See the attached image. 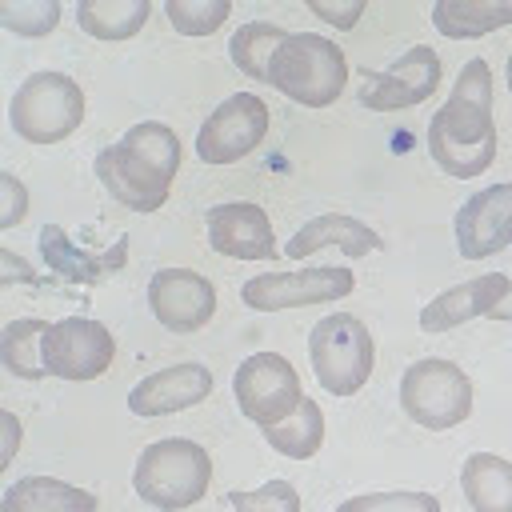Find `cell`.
<instances>
[{
  "instance_id": "cell-1",
  "label": "cell",
  "mask_w": 512,
  "mask_h": 512,
  "mask_svg": "<svg viewBox=\"0 0 512 512\" xmlns=\"http://www.w3.org/2000/svg\"><path fill=\"white\" fill-rule=\"evenodd\" d=\"M428 152L452 180H472L496 160L492 68L480 56L460 68L448 104L428 120Z\"/></svg>"
},
{
  "instance_id": "cell-2",
  "label": "cell",
  "mask_w": 512,
  "mask_h": 512,
  "mask_svg": "<svg viewBox=\"0 0 512 512\" xmlns=\"http://www.w3.org/2000/svg\"><path fill=\"white\" fill-rule=\"evenodd\" d=\"M268 84L304 108H328L348 88V56L320 32H288L272 52Z\"/></svg>"
},
{
  "instance_id": "cell-3",
  "label": "cell",
  "mask_w": 512,
  "mask_h": 512,
  "mask_svg": "<svg viewBox=\"0 0 512 512\" xmlns=\"http://www.w3.org/2000/svg\"><path fill=\"white\" fill-rule=\"evenodd\" d=\"M208 480H212L208 452L184 436H168V440L148 444L136 460V472H132L136 496L160 512L192 508L196 500H204Z\"/></svg>"
},
{
  "instance_id": "cell-4",
  "label": "cell",
  "mask_w": 512,
  "mask_h": 512,
  "mask_svg": "<svg viewBox=\"0 0 512 512\" xmlns=\"http://www.w3.org/2000/svg\"><path fill=\"white\" fill-rule=\"evenodd\" d=\"M84 120V92L64 72H32L8 100V124L28 144H60Z\"/></svg>"
},
{
  "instance_id": "cell-5",
  "label": "cell",
  "mask_w": 512,
  "mask_h": 512,
  "mask_svg": "<svg viewBox=\"0 0 512 512\" xmlns=\"http://www.w3.org/2000/svg\"><path fill=\"white\" fill-rule=\"evenodd\" d=\"M308 356H312V372L324 392L356 396L372 376L376 344H372V332L364 328V320H356L348 312H332L308 332Z\"/></svg>"
},
{
  "instance_id": "cell-6",
  "label": "cell",
  "mask_w": 512,
  "mask_h": 512,
  "mask_svg": "<svg viewBox=\"0 0 512 512\" xmlns=\"http://www.w3.org/2000/svg\"><path fill=\"white\" fill-rule=\"evenodd\" d=\"M400 408L420 428H432V432L456 428L472 416V380L464 376L460 364L424 356L408 364V372L400 376Z\"/></svg>"
},
{
  "instance_id": "cell-7",
  "label": "cell",
  "mask_w": 512,
  "mask_h": 512,
  "mask_svg": "<svg viewBox=\"0 0 512 512\" xmlns=\"http://www.w3.org/2000/svg\"><path fill=\"white\" fill-rule=\"evenodd\" d=\"M232 392H236L240 412L260 432L284 424L304 404L300 376H296V368L280 352H252V356H244L236 376H232Z\"/></svg>"
},
{
  "instance_id": "cell-8",
  "label": "cell",
  "mask_w": 512,
  "mask_h": 512,
  "mask_svg": "<svg viewBox=\"0 0 512 512\" xmlns=\"http://www.w3.org/2000/svg\"><path fill=\"white\" fill-rule=\"evenodd\" d=\"M356 288L352 268L344 264H320V268H300V272H264L244 280L240 300L256 312H284V308H304V304H328L340 300Z\"/></svg>"
},
{
  "instance_id": "cell-9",
  "label": "cell",
  "mask_w": 512,
  "mask_h": 512,
  "mask_svg": "<svg viewBox=\"0 0 512 512\" xmlns=\"http://www.w3.org/2000/svg\"><path fill=\"white\" fill-rule=\"evenodd\" d=\"M268 132V104L256 92L228 96L196 132V156L204 164H236L244 160Z\"/></svg>"
},
{
  "instance_id": "cell-10",
  "label": "cell",
  "mask_w": 512,
  "mask_h": 512,
  "mask_svg": "<svg viewBox=\"0 0 512 512\" xmlns=\"http://www.w3.org/2000/svg\"><path fill=\"white\" fill-rule=\"evenodd\" d=\"M112 356H116L112 332L88 316L52 320V328L44 336L48 376H60V380H96L108 372Z\"/></svg>"
},
{
  "instance_id": "cell-11",
  "label": "cell",
  "mask_w": 512,
  "mask_h": 512,
  "mask_svg": "<svg viewBox=\"0 0 512 512\" xmlns=\"http://www.w3.org/2000/svg\"><path fill=\"white\" fill-rule=\"evenodd\" d=\"M440 88V56L428 44L408 48L384 72H360V104L372 112H396L424 104Z\"/></svg>"
},
{
  "instance_id": "cell-12",
  "label": "cell",
  "mask_w": 512,
  "mask_h": 512,
  "mask_svg": "<svg viewBox=\"0 0 512 512\" xmlns=\"http://www.w3.org/2000/svg\"><path fill=\"white\" fill-rule=\"evenodd\" d=\"M148 308L168 332H200L216 316V288L192 268H160L148 280Z\"/></svg>"
},
{
  "instance_id": "cell-13",
  "label": "cell",
  "mask_w": 512,
  "mask_h": 512,
  "mask_svg": "<svg viewBox=\"0 0 512 512\" xmlns=\"http://www.w3.org/2000/svg\"><path fill=\"white\" fill-rule=\"evenodd\" d=\"M512 244V180L488 184L456 212V248L464 260L496 256Z\"/></svg>"
},
{
  "instance_id": "cell-14",
  "label": "cell",
  "mask_w": 512,
  "mask_h": 512,
  "mask_svg": "<svg viewBox=\"0 0 512 512\" xmlns=\"http://www.w3.org/2000/svg\"><path fill=\"white\" fill-rule=\"evenodd\" d=\"M208 244L232 260H276V232L260 204L224 200L208 212Z\"/></svg>"
},
{
  "instance_id": "cell-15",
  "label": "cell",
  "mask_w": 512,
  "mask_h": 512,
  "mask_svg": "<svg viewBox=\"0 0 512 512\" xmlns=\"http://www.w3.org/2000/svg\"><path fill=\"white\" fill-rule=\"evenodd\" d=\"M212 392V372L200 364V360H188V364H168L152 376H144L132 392H128V408L132 416H172V412H184L200 400H208Z\"/></svg>"
},
{
  "instance_id": "cell-16",
  "label": "cell",
  "mask_w": 512,
  "mask_h": 512,
  "mask_svg": "<svg viewBox=\"0 0 512 512\" xmlns=\"http://www.w3.org/2000/svg\"><path fill=\"white\" fill-rule=\"evenodd\" d=\"M96 180L104 184V192L132 208V212H156L168 200V180L160 172H152L140 156H132L124 144H112L96 156Z\"/></svg>"
},
{
  "instance_id": "cell-17",
  "label": "cell",
  "mask_w": 512,
  "mask_h": 512,
  "mask_svg": "<svg viewBox=\"0 0 512 512\" xmlns=\"http://www.w3.org/2000/svg\"><path fill=\"white\" fill-rule=\"evenodd\" d=\"M512 288V280L504 272H488V276H476V280H464L440 296H432L424 308H420V328L424 332H448V328H460L468 320H476L480 312H492L504 292Z\"/></svg>"
},
{
  "instance_id": "cell-18",
  "label": "cell",
  "mask_w": 512,
  "mask_h": 512,
  "mask_svg": "<svg viewBox=\"0 0 512 512\" xmlns=\"http://www.w3.org/2000/svg\"><path fill=\"white\" fill-rule=\"evenodd\" d=\"M320 248H340L344 256H372L384 248L380 232L356 216H340V212H324V216H312L308 224H300L296 236H288V248L284 256L288 260H304V256H316Z\"/></svg>"
},
{
  "instance_id": "cell-19",
  "label": "cell",
  "mask_w": 512,
  "mask_h": 512,
  "mask_svg": "<svg viewBox=\"0 0 512 512\" xmlns=\"http://www.w3.org/2000/svg\"><path fill=\"white\" fill-rule=\"evenodd\" d=\"M0 512H96V492L56 476H24L4 488Z\"/></svg>"
},
{
  "instance_id": "cell-20",
  "label": "cell",
  "mask_w": 512,
  "mask_h": 512,
  "mask_svg": "<svg viewBox=\"0 0 512 512\" xmlns=\"http://www.w3.org/2000/svg\"><path fill=\"white\" fill-rule=\"evenodd\" d=\"M460 488L476 512H512V460L472 452L460 468Z\"/></svg>"
},
{
  "instance_id": "cell-21",
  "label": "cell",
  "mask_w": 512,
  "mask_h": 512,
  "mask_svg": "<svg viewBox=\"0 0 512 512\" xmlns=\"http://www.w3.org/2000/svg\"><path fill=\"white\" fill-rule=\"evenodd\" d=\"M432 24H436V32H444L452 40L488 36V32L512 24V0H436Z\"/></svg>"
},
{
  "instance_id": "cell-22",
  "label": "cell",
  "mask_w": 512,
  "mask_h": 512,
  "mask_svg": "<svg viewBox=\"0 0 512 512\" xmlns=\"http://www.w3.org/2000/svg\"><path fill=\"white\" fill-rule=\"evenodd\" d=\"M40 252H44V260L64 276V280H80V284H92V280H100V276H108V272H116L120 264H124V252H128V240L120 236L116 240V252L108 256V260H92L88 252H80L56 224H48L44 232H40Z\"/></svg>"
},
{
  "instance_id": "cell-23",
  "label": "cell",
  "mask_w": 512,
  "mask_h": 512,
  "mask_svg": "<svg viewBox=\"0 0 512 512\" xmlns=\"http://www.w3.org/2000/svg\"><path fill=\"white\" fill-rule=\"evenodd\" d=\"M152 16L148 0H80L76 20L92 40H132Z\"/></svg>"
},
{
  "instance_id": "cell-24",
  "label": "cell",
  "mask_w": 512,
  "mask_h": 512,
  "mask_svg": "<svg viewBox=\"0 0 512 512\" xmlns=\"http://www.w3.org/2000/svg\"><path fill=\"white\" fill-rule=\"evenodd\" d=\"M52 320H8L0 332V364L20 380H44V336Z\"/></svg>"
},
{
  "instance_id": "cell-25",
  "label": "cell",
  "mask_w": 512,
  "mask_h": 512,
  "mask_svg": "<svg viewBox=\"0 0 512 512\" xmlns=\"http://www.w3.org/2000/svg\"><path fill=\"white\" fill-rule=\"evenodd\" d=\"M264 440L268 448H276L280 456L288 460H312L324 444V412L312 396H304V404L276 428H264Z\"/></svg>"
},
{
  "instance_id": "cell-26",
  "label": "cell",
  "mask_w": 512,
  "mask_h": 512,
  "mask_svg": "<svg viewBox=\"0 0 512 512\" xmlns=\"http://www.w3.org/2000/svg\"><path fill=\"white\" fill-rule=\"evenodd\" d=\"M120 144H124L132 156H140L152 172H160V176L172 184V176H176V168H180V136H176L164 120L132 124V128L120 136Z\"/></svg>"
},
{
  "instance_id": "cell-27",
  "label": "cell",
  "mask_w": 512,
  "mask_h": 512,
  "mask_svg": "<svg viewBox=\"0 0 512 512\" xmlns=\"http://www.w3.org/2000/svg\"><path fill=\"white\" fill-rule=\"evenodd\" d=\"M284 36H288V32H280L276 24H264V20L244 24L240 32H232V44H228L232 64H236L244 76H252V80H268L272 52L280 48V40H284Z\"/></svg>"
},
{
  "instance_id": "cell-28",
  "label": "cell",
  "mask_w": 512,
  "mask_h": 512,
  "mask_svg": "<svg viewBox=\"0 0 512 512\" xmlns=\"http://www.w3.org/2000/svg\"><path fill=\"white\" fill-rule=\"evenodd\" d=\"M228 0H164V16L180 36H212L228 20Z\"/></svg>"
},
{
  "instance_id": "cell-29",
  "label": "cell",
  "mask_w": 512,
  "mask_h": 512,
  "mask_svg": "<svg viewBox=\"0 0 512 512\" xmlns=\"http://www.w3.org/2000/svg\"><path fill=\"white\" fill-rule=\"evenodd\" d=\"M60 20L56 0H20V4H0V24L16 36H48Z\"/></svg>"
},
{
  "instance_id": "cell-30",
  "label": "cell",
  "mask_w": 512,
  "mask_h": 512,
  "mask_svg": "<svg viewBox=\"0 0 512 512\" xmlns=\"http://www.w3.org/2000/svg\"><path fill=\"white\" fill-rule=\"evenodd\" d=\"M336 512H440V500L432 492H364Z\"/></svg>"
},
{
  "instance_id": "cell-31",
  "label": "cell",
  "mask_w": 512,
  "mask_h": 512,
  "mask_svg": "<svg viewBox=\"0 0 512 512\" xmlns=\"http://www.w3.org/2000/svg\"><path fill=\"white\" fill-rule=\"evenodd\" d=\"M228 504L236 512H300V492L288 480H268L256 492H228Z\"/></svg>"
},
{
  "instance_id": "cell-32",
  "label": "cell",
  "mask_w": 512,
  "mask_h": 512,
  "mask_svg": "<svg viewBox=\"0 0 512 512\" xmlns=\"http://www.w3.org/2000/svg\"><path fill=\"white\" fill-rule=\"evenodd\" d=\"M308 12L328 20L332 28H352L364 16V4L360 0H344V4H336V0H308Z\"/></svg>"
},
{
  "instance_id": "cell-33",
  "label": "cell",
  "mask_w": 512,
  "mask_h": 512,
  "mask_svg": "<svg viewBox=\"0 0 512 512\" xmlns=\"http://www.w3.org/2000/svg\"><path fill=\"white\" fill-rule=\"evenodd\" d=\"M0 196H4L0 228H16L20 216H24V208H28V192H24V184H20L12 172H4V176H0Z\"/></svg>"
},
{
  "instance_id": "cell-34",
  "label": "cell",
  "mask_w": 512,
  "mask_h": 512,
  "mask_svg": "<svg viewBox=\"0 0 512 512\" xmlns=\"http://www.w3.org/2000/svg\"><path fill=\"white\" fill-rule=\"evenodd\" d=\"M0 264H4V272H0V284H12L16 276H24V280H36V276H32V268H24V264H20V256H16L12 248H0Z\"/></svg>"
},
{
  "instance_id": "cell-35",
  "label": "cell",
  "mask_w": 512,
  "mask_h": 512,
  "mask_svg": "<svg viewBox=\"0 0 512 512\" xmlns=\"http://www.w3.org/2000/svg\"><path fill=\"white\" fill-rule=\"evenodd\" d=\"M0 424H4V432H8V444H4L0 468H8V464H12V456H16V444H20V424H16V416H12V412H0Z\"/></svg>"
},
{
  "instance_id": "cell-36",
  "label": "cell",
  "mask_w": 512,
  "mask_h": 512,
  "mask_svg": "<svg viewBox=\"0 0 512 512\" xmlns=\"http://www.w3.org/2000/svg\"><path fill=\"white\" fill-rule=\"evenodd\" d=\"M488 316H492V320H504V324H512V288L504 292V300H500V304H496Z\"/></svg>"
},
{
  "instance_id": "cell-37",
  "label": "cell",
  "mask_w": 512,
  "mask_h": 512,
  "mask_svg": "<svg viewBox=\"0 0 512 512\" xmlns=\"http://www.w3.org/2000/svg\"><path fill=\"white\" fill-rule=\"evenodd\" d=\"M508 92H512V56H508Z\"/></svg>"
}]
</instances>
